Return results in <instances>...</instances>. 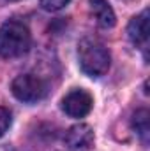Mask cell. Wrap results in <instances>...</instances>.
I'll return each instance as SVG.
<instances>
[{"mask_svg": "<svg viewBox=\"0 0 150 151\" xmlns=\"http://www.w3.org/2000/svg\"><path fill=\"white\" fill-rule=\"evenodd\" d=\"M78 60L79 67L87 76L99 77L104 76L110 69V53L106 46L94 37H85L78 44Z\"/></svg>", "mask_w": 150, "mask_h": 151, "instance_id": "obj_1", "label": "cell"}, {"mask_svg": "<svg viewBox=\"0 0 150 151\" xmlns=\"http://www.w3.org/2000/svg\"><path fill=\"white\" fill-rule=\"evenodd\" d=\"M32 35L27 25L9 19L0 27V58H18L30 49Z\"/></svg>", "mask_w": 150, "mask_h": 151, "instance_id": "obj_2", "label": "cell"}, {"mask_svg": "<svg viewBox=\"0 0 150 151\" xmlns=\"http://www.w3.org/2000/svg\"><path fill=\"white\" fill-rule=\"evenodd\" d=\"M11 90H12V95H14L18 100L27 102V104H34V102H39L41 99L46 97V93H48V84H46L39 76L21 74L12 81Z\"/></svg>", "mask_w": 150, "mask_h": 151, "instance_id": "obj_3", "label": "cell"}, {"mask_svg": "<svg viewBox=\"0 0 150 151\" xmlns=\"http://www.w3.org/2000/svg\"><path fill=\"white\" fill-rule=\"evenodd\" d=\"M92 104H94V100H92L88 91H85V90H73V91H69L64 97L62 109L71 118H83V116H87L90 113Z\"/></svg>", "mask_w": 150, "mask_h": 151, "instance_id": "obj_4", "label": "cell"}, {"mask_svg": "<svg viewBox=\"0 0 150 151\" xmlns=\"http://www.w3.org/2000/svg\"><path fill=\"white\" fill-rule=\"evenodd\" d=\"M127 35L136 47L145 51V60H147V47H149V11L147 9L131 19L127 27Z\"/></svg>", "mask_w": 150, "mask_h": 151, "instance_id": "obj_5", "label": "cell"}, {"mask_svg": "<svg viewBox=\"0 0 150 151\" xmlns=\"http://www.w3.org/2000/svg\"><path fill=\"white\" fill-rule=\"evenodd\" d=\"M66 142L73 151H88L94 144V130L85 123L74 125L67 130Z\"/></svg>", "mask_w": 150, "mask_h": 151, "instance_id": "obj_6", "label": "cell"}, {"mask_svg": "<svg viewBox=\"0 0 150 151\" xmlns=\"http://www.w3.org/2000/svg\"><path fill=\"white\" fill-rule=\"evenodd\" d=\"M90 14L101 28H111L115 25V12L108 0H88Z\"/></svg>", "mask_w": 150, "mask_h": 151, "instance_id": "obj_7", "label": "cell"}, {"mask_svg": "<svg viewBox=\"0 0 150 151\" xmlns=\"http://www.w3.org/2000/svg\"><path fill=\"white\" fill-rule=\"evenodd\" d=\"M133 128L143 141V144H149V135H150V113L147 109H138L133 114Z\"/></svg>", "mask_w": 150, "mask_h": 151, "instance_id": "obj_8", "label": "cell"}, {"mask_svg": "<svg viewBox=\"0 0 150 151\" xmlns=\"http://www.w3.org/2000/svg\"><path fill=\"white\" fill-rule=\"evenodd\" d=\"M67 4H69V0H41V7H42L44 11H50V12L60 11V9H64Z\"/></svg>", "mask_w": 150, "mask_h": 151, "instance_id": "obj_9", "label": "cell"}, {"mask_svg": "<svg viewBox=\"0 0 150 151\" xmlns=\"http://www.w3.org/2000/svg\"><path fill=\"white\" fill-rule=\"evenodd\" d=\"M9 125H11V114H9V111H7V109L0 107V137L7 132Z\"/></svg>", "mask_w": 150, "mask_h": 151, "instance_id": "obj_10", "label": "cell"}, {"mask_svg": "<svg viewBox=\"0 0 150 151\" xmlns=\"http://www.w3.org/2000/svg\"><path fill=\"white\" fill-rule=\"evenodd\" d=\"M12 2H14V0H12Z\"/></svg>", "mask_w": 150, "mask_h": 151, "instance_id": "obj_11", "label": "cell"}]
</instances>
